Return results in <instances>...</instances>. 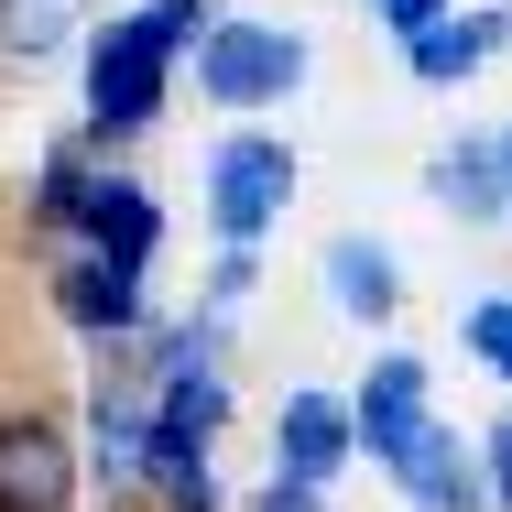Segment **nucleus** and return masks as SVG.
<instances>
[{
  "label": "nucleus",
  "mask_w": 512,
  "mask_h": 512,
  "mask_svg": "<svg viewBox=\"0 0 512 512\" xmlns=\"http://www.w3.org/2000/svg\"><path fill=\"white\" fill-rule=\"evenodd\" d=\"M164 66H175V44L153 33V11L109 22L99 44H88V120H99V131H142V120L164 109Z\"/></svg>",
  "instance_id": "obj_1"
},
{
  "label": "nucleus",
  "mask_w": 512,
  "mask_h": 512,
  "mask_svg": "<svg viewBox=\"0 0 512 512\" xmlns=\"http://www.w3.org/2000/svg\"><path fill=\"white\" fill-rule=\"evenodd\" d=\"M295 77H306V44H295V33H273V22H207L197 88L218 109H262V99H284Z\"/></svg>",
  "instance_id": "obj_2"
},
{
  "label": "nucleus",
  "mask_w": 512,
  "mask_h": 512,
  "mask_svg": "<svg viewBox=\"0 0 512 512\" xmlns=\"http://www.w3.org/2000/svg\"><path fill=\"white\" fill-rule=\"evenodd\" d=\"M207 207H218V229H229V240H262V229L295 207V153H284V142H262V131L218 142V164H207Z\"/></svg>",
  "instance_id": "obj_3"
},
{
  "label": "nucleus",
  "mask_w": 512,
  "mask_h": 512,
  "mask_svg": "<svg viewBox=\"0 0 512 512\" xmlns=\"http://www.w3.org/2000/svg\"><path fill=\"white\" fill-rule=\"evenodd\" d=\"M164 360H175V371L153 382V458H207V436H218L229 393H218V371L197 360V338H175Z\"/></svg>",
  "instance_id": "obj_4"
},
{
  "label": "nucleus",
  "mask_w": 512,
  "mask_h": 512,
  "mask_svg": "<svg viewBox=\"0 0 512 512\" xmlns=\"http://www.w3.org/2000/svg\"><path fill=\"white\" fill-rule=\"evenodd\" d=\"M66 502H77V458H66V436H55L44 414L0 425V512H66Z\"/></svg>",
  "instance_id": "obj_5"
},
{
  "label": "nucleus",
  "mask_w": 512,
  "mask_h": 512,
  "mask_svg": "<svg viewBox=\"0 0 512 512\" xmlns=\"http://www.w3.org/2000/svg\"><path fill=\"white\" fill-rule=\"evenodd\" d=\"M349 436H360L371 458H404L414 436H425V360H382V371L360 382V414H349Z\"/></svg>",
  "instance_id": "obj_6"
},
{
  "label": "nucleus",
  "mask_w": 512,
  "mask_h": 512,
  "mask_svg": "<svg viewBox=\"0 0 512 512\" xmlns=\"http://www.w3.org/2000/svg\"><path fill=\"white\" fill-rule=\"evenodd\" d=\"M393 469H404V491H414L425 512H480V502H491V458H469V447H458V436H436V425L414 436Z\"/></svg>",
  "instance_id": "obj_7"
},
{
  "label": "nucleus",
  "mask_w": 512,
  "mask_h": 512,
  "mask_svg": "<svg viewBox=\"0 0 512 512\" xmlns=\"http://www.w3.org/2000/svg\"><path fill=\"white\" fill-rule=\"evenodd\" d=\"M55 306L77 316L88 338H120V327H142V273H120V262H99V251H77V262L55 273Z\"/></svg>",
  "instance_id": "obj_8"
},
{
  "label": "nucleus",
  "mask_w": 512,
  "mask_h": 512,
  "mask_svg": "<svg viewBox=\"0 0 512 512\" xmlns=\"http://www.w3.org/2000/svg\"><path fill=\"white\" fill-rule=\"evenodd\" d=\"M77 229H88V251H99V262H120V273H142V251H153V197H142V186H88V197H77Z\"/></svg>",
  "instance_id": "obj_9"
},
{
  "label": "nucleus",
  "mask_w": 512,
  "mask_h": 512,
  "mask_svg": "<svg viewBox=\"0 0 512 512\" xmlns=\"http://www.w3.org/2000/svg\"><path fill=\"white\" fill-rule=\"evenodd\" d=\"M425 186L458 207V218H502L512 207V164H502V142H447V153L425 164Z\"/></svg>",
  "instance_id": "obj_10"
},
{
  "label": "nucleus",
  "mask_w": 512,
  "mask_h": 512,
  "mask_svg": "<svg viewBox=\"0 0 512 512\" xmlns=\"http://www.w3.org/2000/svg\"><path fill=\"white\" fill-rule=\"evenodd\" d=\"M349 447H360V436H349V414L327 404V393H284V480H306V491H316Z\"/></svg>",
  "instance_id": "obj_11"
},
{
  "label": "nucleus",
  "mask_w": 512,
  "mask_h": 512,
  "mask_svg": "<svg viewBox=\"0 0 512 512\" xmlns=\"http://www.w3.org/2000/svg\"><path fill=\"white\" fill-rule=\"evenodd\" d=\"M491 44H512V11H469V22L447 11L436 33H414V77H425V88H447V77H480V66H491Z\"/></svg>",
  "instance_id": "obj_12"
},
{
  "label": "nucleus",
  "mask_w": 512,
  "mask_h": 512,
  "mask_svg": "<svg viewBox=\"0 0 512 512\" xmlns=\"http://www.w3.org/2000/svg\"><path fill=\"white\" fill-rule=\"evenodd\" d=\"M327 295H338V316H360V327L393 316V295H404V284H393V251H371V240H327Z\"/></svg>",
  "instance_id": "obj_13"
},
{
  "label": "nucleus",
  "mask_w": 512,
  "mask_h": 512,
  "mask_svg": "<svg viewBox=\"0 0 512 512\" xmlns=\"http://www.w3.org/2000/svg\"><path fill=\"white\" fill-rule=\"evenodd\" d=\"M99 469L109 480L153 469V393H99Z\"/></svg>",
  "instance_id": "obj_14"
},
{
  "label": "nucleus",
  "mask_w": 512,
  "mask_h": 512,
  "mask_svg": "<svg viewBox=\"0 0 512 512\" xmlns=\"http://www.w3.org/2000/svg\"><path fill=\"white\" fill-rule=\"evenodd\" d=\"M77 22H88V0H0V44L33 66V55H55V44H77Z\"/></svg>",
  "instance_id": "obj_15"
},
{
  "label": "nucleus",
  "mask_w": 512,
  "mask_h": 512,
  "mask_svg": "<svg viewBox=\"0 0 512 512\" xmlns=\"http://www.w3.org/2000/svg\"><path fill=\"white\" fill-rule=\"evenodd\" d=\"M469 349H480V360H491V371L512 382V295H491V306H469Z\"/></svg>",
  "instance_id": "obj_16"
},
{
  "label": "nucleus",
  "mask_w": 512,
  "mask_h": 512,
  "mask_svg": "<svg viewBox=\"0 0 512 512\" xmlns=\"http://www.w3.org/2000/svg\"><path fill=\"white\" fill-rule=\"evenodd\" d=\"M153 480H164V502H175V512H218V491H207V458H153Z\"/></svg>",
  "instance_id": "obj_17"
},
{
  "label": "nucleus",
  "mask_w": 512,
  "mask_h": 512,
  "mask_svg": "<svg viewBox=\"0 0 512 512\" xmlns=\"http://www.w3.org/2000/svg\"><path fill=\"white\" fill-rule=\"evenodd\" d=\"M153 33L164 44H207V0H153Z\"/></svg>",
  "instance_id": "obj_18"
},
{
  "label": "nucleus",
  "mask_w": 512,
  "mask_h": 512,
  "mask_svg": "<svg viewBox=\"0 0 512 512\" xmlns=\"http://www.w3.org/2000/svg\"><path fill=\"white\" fill-rule=\"evenodd\" d=\"M382 22L414 44V33H436V22H447V0H382Z\"/></svg>",
  "instance_id": "obj_19"
},
{
  "label": "nucleus",
  "mask_w": 512,
  "mask_h": 512,
  "mask_svg": "<svg viewBox=\"0 0 512 512\" xmlns=\"http://www.w3.org/2000/svg\"><path fill=\"white\" fill-rule=\"evenodd\" d=\"M491 502L512 512V425H502V436H491Z\"/></svg>",
  "instance_id": "obj_20"
},
{
  "label": "nucleus",
  "mask_w": 512,
  "mask_h": 512,
  "mask_svg": "<svg viewBox=\"0 0 512 512\" xmlns=\"http://www.w3.org/2000/svg\"><path fill=\"white\" fill-rule=\"evenodd\" d=\"M262 512H316V491H306V480H273V491H262Z\"/></svg>",
  "instance_id": "obj_21"
},
{
  "label": "nucleus",
  "mask_w": 512,
  "mask_h": 512,
  "mask_svg": "<svg viewBox=\"0 0 512 512\" xmlns=\"http://www.w3.org/2000/svg\"><path fill=\"white\" fill-rule=\"evenodd\" d=\"M502 164H512V131H502Z\"/></svg>",
  "instance_id": "obj_22"
}]
</instances>
